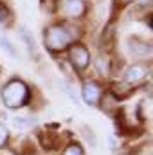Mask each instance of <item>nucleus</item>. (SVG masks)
<instances>
[{"instance_id": "nucleus-16", "label": "nucleus", "mask_w": 153, "mask_h": 155, "mask_svg": "<svg viewBox=\"0 0 153 155\" xmlns=\"http://www.w3.org/2000/svg\"><path fill=\"white\" fill-rule=\"evenodd\" d=\"M108 143H110V148H112V150H117V144H115V139L112 137V135L108 137Z\"/></svg>"}, {"instance_id": "nucleus-10", "label": "nucleus", "mask_w": 153, "mask_h": 155, "mask_svg": "<svg viewBox=\"0 0 153 155\" xmlns=\"http://www.w3.org/2000/svg\"><path fill=\"white\" fill-rule=\"evenodd\" d=\"M0 47H2L9 56H13V58H20L18 52H16V49H15V45H13V41L7 38V36H4V35H0Z\"/></svg>"}, {"instance_id": "nucleus-15", "label": "nucleus", "mask_w": 153, "mask_h": 155, "mask_svg": "<svg viewBox=\"0 0 153 155\" xmlns=\"http://www.w3.org/2000/svg\"><path fill=\"white\" fill-rule=\"evenodd\" d=\"M5 141H7V130H5L4 126H0V146H2Z\"/></svg>"}, {"instance_id": "nucleus-7", "label": "nucleus", "mask_w": 153, "mask_h": 155, "mask_svg": "<svg viewBox=\"0 0 153 155\" xmlns=\"http://www.w3.org/2000/svg\"><path fill=\"white\" fill-rule=\"evenodd\" d=\"M18 33H20V38H22V41L25 43V47H27V51L29 52H33V54H36V40L33 38V35L29 33V29L27 27H24V25H20L18 27Z\"/></svg>"}, {"instance_id": "nucleus-3", "label": "nucleus", "mask_w": 153, "mask_h": 155, "mask_svg": "<svg viewBox=\"0 0 153 155\" xmlns=\"http://www.w3.org/2000/svg\"><path fill=\"white\" fill-rule=\"evenodd\" d=\"M70 61L74 63V67L77 71H83L90 63V54H88V51L83 45H74L70 49Z\"/></svg>"}, {"instance_id": "nucleus-5", "label": "nucleus", "mask_w": 153, "mask_h": 155, "mask_svg": "<svg viewBox=\"0 0 153 155\" xmlns=\"http://www.w3.org/2000/svg\"><path fill=\"white\" fill-rule=\"evenodd\" d=\"M128 45H130V52L137 58H146L150 56V45L142 40H137V38H130L128 40Z\"/></svg>"}, {"instance_id": "nucleus-14", "label": "nucleus", "mask_w": 153, "mask_h": 155, "mask_svg": "<svg viewBox=\"0 0 153 155\" xmlns=\"http://www.w3.org/2000/svg\"><path fill=\"white\" fill-rule=\"evenodd\" d=\"M7 18H9V11H7V7L4 4H0V24L7 22Z\"/></svg>"}, {"instance_id": "nucleus-12", "label": "nucleus", "mask_w": 153, "mask_h": 155, "mask_svg": "<svg viewBox=\"0 0 153 155\" xmlns=\"http://www.w3.org/2000/svg\"><path fill=\"white\" fill-rule=\"evenodd\" d=\"M63 88L67 90V94H69V97L74 101V103H79V97H77V94H76V90L70 87V85H63Z\"/></svg>"}, {"instance_id": "nucleus-2", "label": "nucleus", "mask_w": 153, "mask_h": 155, "mask_svg": "<svg viewBox=\"0 0 153 155\" xmlns=\"http://www.w3.org/2000/svg\"><path fill=\"white\" fill-rule=\"evenodd\" d=\"M72 41V35L63 25H52L45 31V45L50 51H63Z\"/></svg>"}, {"instance_id": "nucleus-6", "label": "nucleus", "mask_w": 153, "mask_h": 155, "mask_svg": "<svg viewBox=\"0 0 153 155\" xmlns=\"http://www.w3.org/2000/svg\"><path fill=\"white\" fill-rule=\"evenodd\" d=\"M65 13L72 18H77L85 13V2L83 0H65Z\"/></svg>"}, {"instance_id": "nucleus-8", "label": "nucleus", "mask_w": 153, "mask_h": 155, "mask_svg": "<svg viewBox=\"0 0 153 155\" xmlns=\"http://www.w3.org/2000/svg\"><path fill=\"white\" fill-rule=\"evenodd\" d=\"M144 69L141 67V65H132V67H128L126 69V74H124V78H126V81L128 83H137V81H141L142 78H144Z\"/></svg>"}, {"instance_id": "nucleus-9", "label": "nucleus", "mask_w": 153, "mask_h": 155, "mask_svg": "<svg viewBox=\"0 0 153 155\" xmlns=\"http://www.w3.org/2000/svg\"><path fill=\"white\" fill-rule=\"evenodd\" d=\"M11 124H13V128H15V130H29L31 126H34V117L16 116V117H13Z\"/></svg>"}, {"instance_id": "nucleus-11", "label": "nucleus", "mask_w": 153, "mask_h": 155, "mask_svg": "<svg viewBox=\"0 0 153 155\" xmlns=\"http://www.w3.org/2000/svg\"><path fill=\"white\" fill-rule=\"evenodd\" d=\"M96 69H97V72H99L101 76L106 78L108 74H110V65H108V60L99 56V58L96 60Z\"/></svg>"}, {"instance_id": "nucleus-1", "label": "nucleus", "mask_w": 153, "mask_h": 155, "mask_svg": "<svg viewBox=\"0 0 153 155\" xmlns=\"http://www.w3.org/2000/svg\"><path fill=\"white\" fill-rule=\"evenodd\" d=\"M27 87L22 81H11L9 85H5V88L2 90V97L7 108H18L27 101Z\"/></svg>"}, {"instance_id": "nucleus-4", "label": "nucleus", "mask_w": 153, "mask_h": 155, "mask_svg": "<svg viewBox=\"0 0 153 155\" xmlns=\"http://www.w3.org/2000/svg\"><path fill=\"white\" fill-rule=\"evenodd\" d=\"M81 96H83L85 103H88V105L96 107V105L99 103V99H101V88H99V85H96L94 81H88V83H85V85H83Z\"/></svg>"}, {"instance_id": "nucleus-17", "label": "nucleus", "mask_w": 153, "mask_h": 155, "mask_svg": "<svg viewBox=\"0 0 153 155\" xmlns=\"http://www.w3.org/2000/svg\"><path fill=\"white\" fill-rule=\"evenodd\" d=\"M124 2H132V0H124Z\"/></svg>"}, {"instance_id": "nucleus-13", "label": "nucleus", "mask_w": 153, "mask_h": 155, "mask_svg": "<svg viewBox=\"0 0 153 155\" xmlns=\"http://www.w3.org/2000/svg\"><path fill=\"white\" fill-rule=\"evenodd\" d=\"M65 155H83V152H81V148H79L77 144H70V146L65 150Z\"/></svg>"}]
</instances>
